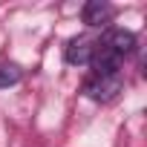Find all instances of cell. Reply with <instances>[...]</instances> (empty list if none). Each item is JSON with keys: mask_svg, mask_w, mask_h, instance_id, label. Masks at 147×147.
I'll list each match as a JSON object with an SVG mask.
<instances>
[{"mask_svg": "<svg viewBox=\"0 0 147 147\" xmlns=\"http://www.w3.org/2000/svg\"><path fill=\"white\" fill-rule=\"evenodd\" d=\"M121 90H124V78H121V72H113V75H92V78L84 84L87 98L101 101V104L113 101Z\"/></svg>", "mask_w": 147, "mask_h": 147, "instance_id": "obj_1", "label": "cell"}, {"mask_svg": "<svg viewBox=\"0 0 147 147\" xmlns=\"http://www.w3.org/2000/svg\"><path fill=\"white\" fill-rule=\"evenodd\" d=\"M98 43H101L107 52H113L118 61H124V58L133 55V49H136V35L127 32V29H110Z\"/></svg>", "mask_w": 147, "mask_h": 147, "instance_id": "obj_2", "label": "cell"}, {"mask_svg": "<svg viewBox=\"0 0 147 147\" xmlns=\"http://www.w3.org/2000/svg\"><path fill=\"white\" fill-rule=\"evenodd\" d=\"M113 18H115V9L107 0H90L84 6V23L87 26H107Z\"/></svg>", "mask_w": 147, "mask_h": 147, "instance_id": "obj_3", "label": "cell"}, {"mask_svg": "<svg viewBox=\"0 0 147 147\" xmlns=\"http://www.w3.org/2000/svg\"><path fill=\"white\" fill-rule=\"evenodd\" d=\"M92 52H95V40H90V38H75V40L66 46V61H69V63H90V61H92Z\"/></svg>", "mask_w": 147, "mask_h": 147, "instance_id": "obj_4", "label": "cell"}, {"mask_svg": "<svg viewBox=\"0 0 147 147\" xmlns=\"http://www.w3.org/2000/svg\"><path fill=\"white\" fill-rule=\"evenodd\" d=\"M20 78H23V72H20V66H18V63H0V90L15 87Z\"/></svg>", "mask_w": 147, "mask_h": 147, "instance_id": "obj_5", "label": "cell"}]
</instances>
